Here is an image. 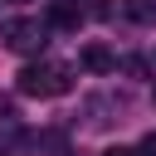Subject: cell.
<instances>
[{
	"mask_svg": "<svg viewBox=\"0 0 156 156\" xmlns=\"http://www.w3.org/2000/svg\"><path fill=\"white\" fill-rule=\"evenodd\" d=\"M73 88V73L63 63H24L20 68V93L24 98H63Z\"/></svg>",
	"mask_w": 156,
	"mask_h": 156,
	"instance_id": "6da1fadb",
	"label": "cell"
},
{
	"mask_svg": "<svg viewBox=\"0 0 156 156\" xmlns=\"http://www.w3.org/2000/svg\"><path fill=\"white\" fill-rule=\"evenodd\" d=\"M5 44L15 49V54H39L44 49V24L39 20H5Z\"/></svg>",
	"mask_w": 156,
	"mask_h": 156,
	"instance_id": "7a4b0ae2",
	"label": "cell"
},
{
	"mask_svg": "<svg viewBox=\"0 0 156 156\" xmlns=\"http://www.w3.org/2000/svg\"><path fill=\"white\" fill-rule=\"evenodd\" d=\"M83 68H88V73H112L117 58H112L102 44H88V49H83Z\"/></svg>",
	"mask_w": 156,
	"mask_h": 156,
	"instance_id": "3957f363",
	"label": "cell"
},
{
	"mask_svg": "<svg viewBox=\"0 0 156 156\" xmlns=\"http://www.w3.org/2000/svg\"><path fill=\"white\" fill-rule=\"evenodd\" d=\"M78 20H83V15H78V10L68 5V0L49 5V24H54V29H68V34H73V29H78Z\"/></svg>",
	"mask_w": 156,
	"mask_h": 156,
	"instance_id": "277c9868",
	"label": "cell"
},
{
	"mask_svg": "<svg viewBox=\"0 0 156 156\" xmlns=\"http://www.w3.org/2000/svg\"><path fill=\"white\" fill-rule=\"evenodd\" d=\"M127 15L136 24H156V0H127Z\"/></svg>",
	"mask_w": 156,
	"mask_h": 156,
	"instance_id": "5b68a950",
	"label": "cell"
},
{
	"mask_svg": "<svg viewBox=\"0 0 156 156\" xmlns=\"http://www.w3.org/2000/svg\"><path fill=\"white\" fill-rule=\"evenodd\" d=\"M73 10H78V15H93V20H107V15H112L107 0H73Z\"/></svg>",
	"mask_w": 156,
	"mask_h": 156,
	"instance_id": "8992f818",
	"label": "cell"
},
{
	"mask_svg": "<svg viewBox=\"0 0 156 156\" xmlns=\"http://www.w3.org/2000/svg\"><path fill=\"white\" fill-rule=\"evenodd\" d=\"M102 156H136V151H127V146H112V151H102Z\"/></svg>",
	"mask_w": 156,
	"mask_h": 156,
	"instance_id": "52a82bcc",
	"label": "cell"
},
{
	"mask_svg": "<svg viewBox=\"0 0 156 156\" xmlns=\"http://www.w3.org/2000/svg\"><path fill=\"white\" fill-rule=\"evenodd\" d=\"M141 151H146V156H156V136H146V146H141Z\"/></svg>",
	"mask_w": 156,
	"mask_h": 156,
	"instance_id": "ba28073f",
	"label": "cell"
},
{
	"mask_svg": "<svg viewBox=\"0 0 156 156\" xmlns=\"http://www.w3.org/2000/svg\"><path fill=\"white\" fill-rule=\"evenodd\" d=\"M10 5H24V0H10Z\"/></svg>",
	"mask_w": 156,
	"mask_h": 156,
	"instance_id": "9c48e42d",
	"label": "cell"
}]
</instances>
